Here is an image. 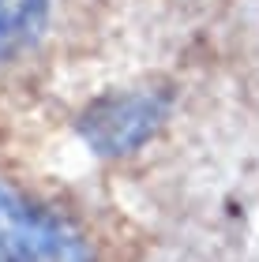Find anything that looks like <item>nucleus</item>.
<instances>
[{
  "mask_svg": "<svg viewBox=\"0 0 259 262\" xmlns=\"http://www.w3.org/2000/svg\"><path fill=\"white\" fill-rule=\"evenodd\" d=\"M128 0H0V146L116 45Z\"/></svg>",
  "mask_w": 259,
  "mask_h": 262,
  "instance_id": "nucleus-1",
  "label": "nucleus"
},
{
  "mask_svg": "<svg viewBox=\"0 0 259 262\" xmlns=\"http://www.w3.org/2000/svg\"><path fill=\"white\" fill-rule=\"evenodd\" d=\"M105 244L87 206L27 180L0 146V262H102Z\"/></svg>",
  "mask_w": 259,
  "mask_h": 262,
  "instance_id": "nucleus-2",
  "label": "nucleus"
},
{
  "mask_svg": "<svg viewBox=\"0 0 259 262\" xmlns=\"http://www.w3.org/2000/svg\"><path fill=\"white\" fill-rule=\"evenodd\" d=\"M173 113L176 94L169 82L158 75H139L83 94L68 109V124L94 158L121 161L147 150L173 120Z\"/></svg>",
  "mask_w": 259,
  "mask_h": 262,
  "instance_id": "nucleus-3",
  "label": "nucleus"
}]
</instances>
